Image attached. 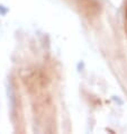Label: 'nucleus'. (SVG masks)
Listing matches in <instances>:
<instances>
[{"mask_svg":"<svg viewBox=\"0 0 127 134\" xmlns=\"http://www.w3.org/2000/svg\"><path fill=\"white\" fill-rule=\"evenodd\" d=\"M125 28H126V32H127V9H126V19H125Z\"/></svg>","mask_w":127,"mask_h":134,"instance_id":"nucleus-1","label":"nucleus"}]
</instances>
